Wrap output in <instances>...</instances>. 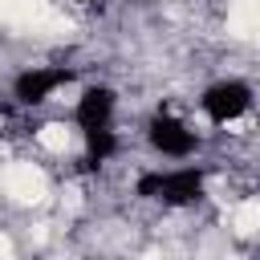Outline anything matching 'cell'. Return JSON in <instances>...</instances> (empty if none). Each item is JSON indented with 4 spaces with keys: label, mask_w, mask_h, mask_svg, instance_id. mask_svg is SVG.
<instances>
[{
    "label": "cell",
    "mask_w": 260,
    "mask_h": 260,
    "mask_svg": "<svg viewBox=\"0 0 260 260\" xmlns=\"http://www.w3.org/2000/svg\"><path fill=\"white\" fill-rule=\"evenodd\" d=\"M65 81H73V69H65V65H53V69H24V73L16 77V98H20L24 106H37V102H45L53 89H61Z\"/></svg>",
    "instance_id": "3957f363"
},
{
    "label": "cell",
    "mask_w": 260,
    "mask_h": 260,
    "mask_svg": "<svg viewBox=\"0 0 260 260\" xmlns=\"http://www.w3.org/2000/svg\"><path fill=\"white\" fill-rule=\"evenodd\" d=\"M110 114H114V89L93 85V89L81 93V102H77V126L85 130V138L110 130Z\"/></svg>",
    "instance_id": "277c9868"
},
{
    "label": "cell",
    "mask_w": 260,
    "mask_h": 260,
    "mask_svg": "<svg viewBox=\"0 0 260 260\" xmlns=\"http://www.w3.org/2000/svg\"><path fill=\"white\" fill-rule=\"evenodd\" d=\"M150 142H154V150H162V154H171V158H183V154L195 150V134H191L179 118H171V114H158V118L150 122Z\"/></svg>",
    "instance_id": "5b68a950"
},
{
    "label": "cell",
    "mask_w": 260,
    "mask_h": 260,
    "mask_svg": "<svg viewBox=\"0 0 260 260\" xmlns=\"http://www.w3.org/2000/svg\"><path fill=\"white\" fill-rule=\"evenodd\" d=\"M138 195H154L162 203H191V199L203 195V171L179 167V171H167V175H142Z\"/></svg>",
    "instance_id": "6da1fadb"
},
{
    "label": "cell",
    "mask_w": 260,
    "mask_h": 260,
    "mask_svg": "<svg viewBox=\"0 0 260 260\" xmlns=\"http://www.w3.org/2000/svg\"><path fill=\"white\" fill-rule=\"evenodd\" d=\"M248 106H252V89H248L244 81H219V85H211V89L203 93V114H207L211 122H232V118H240Z\"/></svg>",
    "instance_id": "7a4b0ae2"
}]
</instances>
